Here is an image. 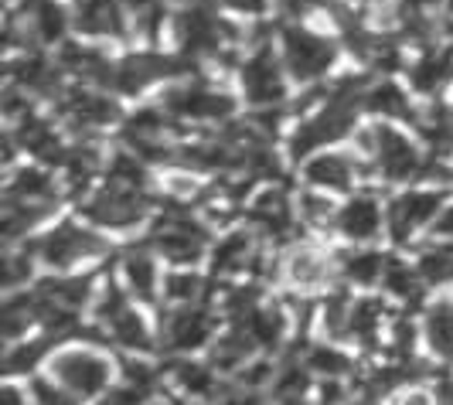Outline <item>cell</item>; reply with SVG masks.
<instances>
[{
    "label": "cell",
    "instance_id": "6da1fadb",
    "mask_svg": "<svg viewBox=\"0 0 453 405\" xmlns=\"http://www.w3.org/2000/svg\"><path fill=\"white\" fill-rule=\"evenodd\" d=\"M174 38L184 58H222L235 45V27L219 18L208 4H184L174 14Z\"/></svg>",
    "mask_w": 453,
    "mask_h": 405
},
{
    "label": "cell",
    "instance_id": "7a4b0ae2",
    "mask_svg": "<svg viewBox=\"0 0 453 405\" xmlns=\"http://www.w3.org/2000/svg\"><path fill=\"white\" fill-rule=\"evenodd\" d=\"M72 27V14L58 0H24L21 11L7 18V42L11 45H62Z\"/></svg>",
    "mask_w": 453,
    "mask_h": 405
},
{
    "label": "cell",
    "instance_id": "3957f363",
    "mask_svg": "<svg viewBox=\"0 0 453 405\" xmlns=\"http://www.w3.org/2000/svg\"><path fill=\"white\" fill-rule=\"evenodd\" d=\"M283 68L290 72V79L296 82H318L320 75H327V68L334 65L338 48L331 38H324L318 31L307 27H283Z\"/></svg>",
    "mask_w": 453,
    "mask_h": 405
},
{
    "label": "cell",
    "instance_id": "277c9868",
    "mask_svg": "<svg viewBox=\"0 0 453 405\" xmlns=\"http://www.w3.org/2000/svg\"><path fill=\"white\" fill-rule=\"evenodd\" d=\"M362 143H365V150L375 157L379 174H386L388 180H412L426 171L419 150L409 143V136L399 134V130L388 126V123H375L372 130H365Z\"/></svg>",
    "mask_w": 453,
    "mask_h": 405
},
{
    "label": "cell",
    "instance_id": "5b68a950",
    "mask_svg": "<svg viewBox=\"0 0 453 405\" xmlns=\"http://www.w3.org/2000/svg\"><path fill=\"white\" fill-rule=\"evenodd\" d=\"M164 110L174 119H195V123H222L235 113V99L222 89H211L204 82H184L164 96Z\"/></svg>",
    "mask_w": 453,
    "mask_h": 405
},
{
    "label": "cell",
    "instance_id": "8992f818",
    "mask_svg": "<svg viewBox=\"0 0 453 405\" xmlns=\"http://www.w3.org/2000/svg\"><path fill=\"white\" fill-rule=\"evenodd\" d=\"M188 58H171V55H157V51H136V55H127L116 62L113 72V92L119 96H136L154 82H164V79H178L188 72Z\"/></svg>",
    "mask_w": 453,
    "mask_h": 405
},
{
    "label": "cell",
    "instance_id": "52a82bcc",
    "mask_svg": "<svg viewBox=\"0 0 453 405\" xmlns=\"http://www.w3.org/2000/svg\"><path fill=\"white\" fill-rule=\"evenodd\" d=\"M242 92L252 106L259 110H273V103H283L287 99V79H283V65L280 58L273 55V48L266 42H259L256 51L242 62Z\"/></svg>",
    "mask_w": 453,
    "mask_h": 405
},
{
    "label": "cell",
    "instance_id": "ba28073f",
    "mask_svg": "<svg viewBox=\"0 0 453 405\" xmlns=\"http://www.w3.org/2000/svg\"><path fill=\"white\" fill-rule=\"evenodd\" d=\"M150 242L157 246L160 256H167L174 263H195L204 252V246H208V232H204V225L191 222V211L171 208L164 215V222L154 228Z\"/></svg>",
    "mask_w": 453,
    "mask_h": 405
},
{
    "label": "cell",
    "instance_id": "9c48e42d",
    "mask_svg": "<svg viewBox=\"0 0 453 405\" xmlns=\"http://www.w3.org/2000/svg\"><path fill=\"white\" fill-rule=\"evenodd\" d=\"M82 215L89 218L92 225L130 228L147 215V202H143L140 191H127V187L106 184L99 195H92L89 202L82 204Z\"/></svg>",
    "mask_w": 453,
    "mask_h": 405
},
{
    "label": "cell",
    "instance_id": "30bf717a",
    "mask_svg": "<svg viewBox=\"0 0 453 405\" xmlns=\"http://www.w3.org/2000/svg\"><path fill=\"white\" fill-rule=\"evenodd\" d=\"M51 371L75 395H96V392H103L110 385V361L103 355H96V351H86V348L62 351L58 358L51 361Z\"/></svg>",
    "mask_w": 453,
    "mask_h": 405
},
{
    "label": "cell",
    "instance_id": "8fae6325",
    "mask_svg": "<svg viewBox=\"0 0 453 405\" xmlns=\"http://www.w3.org/2000/svg\"><path fill=\"white\" fill-rule=\"evenodd\" d=\"M127 7L123 0H75L72 4V27L86 38H127L130 24H127Z\"/></svg>",
    "mask_w": 453,
    "mask_h": 405
},
{
    "label": "cell",
    "instance_id": "7c38bea8",
    "mask_svg": "<svg viewBox=\"0 0 453 405\" xmlns=\"http://www.w3.org/2000/svg\"><path fill=\"white\" fill-rule=\"evenodd\" d=\"M38 248H42V259L48 266L68 270V266H75V263H82L89 256H99L106 246H103V239L96 232H86L79 225H58L55 232H48Z\"/></svg>",
    "mask_w": 453,
    "mask_h": 405
},
{
    "label": "cell",
    "instance_id": "4fadbf2b",
    "mask_svg": "<svg viewBox=\"0 0 453 405\" xmlns=\"http://www.w3.org/2000/svg\"><path fill=\"white\" fill-rule=\"evenodd\" d=\"M58 113L65 116L72 130H103L119 119V106L103 92L65 89L58 96Z\"/></svg>",
    "mask_w": 453,
    "mask_h": 405
},
{
    "label": "cell",
    "instance_id": "5bb4252c",
    "mask_svg": "<svg viewBox=\"0 0 453 405\" xmlns=\"http://www.w3.org/2000/svg\"><path fill=\"white\" fill-rule=\"evenodd\" d=\"M440 208H443V198L436 191H409L403 198H395L392 208H388V232H392V239L403 246L416 228L430 225L433 218L440 215Z\"/></svg>",
    "mask_w": 453,
    "mask_h": 405
},
{
    "label": "cell",
    "instance_id": "9a60e30c",
    "mask_svg": "<svg viewBox=\"0 0 453 405\" xmlns=\"http://www.w3.org/2000/svg\"><path fill=\"white\" fill-rule=\"evenodd\" d=\"M58 65H62V72H72V75H75V79H82V82L103 86V89H113L116 62H110V58H106V55H103L99 48L82 45V42L62 45Z\"/></svg>",
    "mask_w": 453,
    "mask_h": 405
},
{
    "label": "cell",
    "instance_id": "2e32d148",
    "mask_svg": "<svg viewBox=\"0 0 453 405\" xmlns=\"http://www.w3.org/2000/svg\"><path fill=\"white\" fill-rule=\"evenodd\" d=\"M409 72V86L416 92H440L447 86V79L453 75V51L450 48H436L426 45L423 55L406 68Z\"/></svg>",
    "mask_w": 453,
    "mask_h": 405
},
{
    "label": "cell",
    "instance_id": "e0dca14e",
    "mask_svg": "<svg viewBox=\"0 0 453 405\" xmlns=\"http://www.w3.org/2000/svg\"><path fill=\"white\" fill-rule=\"evenodd\" d=\"M355 174H358V164L348 154H318L303 164L307 184L324 187V191H348Z\"/></svg>",
    "mask_w": 453,
    "mask_h": 405
},
{
    "label": "cell",
    "instance_id": "ac0fdd59",
    "mask_svg": "<svg viewBox=\"0 0 453 405\" xmlns=\"http://www.w3.org/2000/svg\"><path fill=\"white\" fill-rule=\"evenodd\" d=\"M164 338H167V344L174 351H195V348H202L204 340L211 338V317L204 314V310L184 307V310L167 317Z\"/></svg>",
    "mask_w": 453,
    "mask_h": 405
},
{
    "label": "cell",
    "instance_id": "d6986e66",
    "mask_svg": "<svg viewBox=\"0 0 453 405\" xmlns=\"http://www.w3.org/2000/svg\"><path fill=\"white\" fill-rule=\"evenodd\" d=\"M250 222L256 228H263L273 239H287L290 228H294V211L287 204V195L283 191H266L259 195L250 208Z\"/></svg>",
    "mask_w": 453,
    "mask_h": 405
},
{
    "label": "cell",
    "instance_id": "ffe728a7",
    "mask_svg": "<svg viewBox=\"0 0 453 405\" xmlns=\"http://www.w3.org/2000/svg\"><path fill=\"white\" fill-rule=\"evenodd\" d=\"M379 225H382V211H379L375 198H351V202L338 211V228L348 239H355V242L375 239V235H379Z\"/></svg>",
    "mask_w": 453,
    "mask_h": 405
},
{
    "label": "cell",
    "instance_id": "44dd1931",
    "mask_svg": "<svg viewBox=\"0 0 453 405\" xmlns=\"http://www.w3.org/2000/svg\"><path fill=\"white\" fill-rule=\"evenodd\" d=\"M365 110L382 116V119H412V106H409L406 89L395 86V82H388V79L365 89Z\"/></svg>",
    "mask_w": 453,
    "mask_h": 405
},
{
    "label": "cell",
    "instance_id": "7402d4cb",
    "mask_svg": "<svg viewBox=\"0 0 453 405\" xmlns=\"http://www.w3.org/2000/svg\"><path fill=\"white\" fill-rule=\"evenodd\" d=\"M92 276H79V279H45V283H38V296H45L51 303H58V307H65V310H79L86 300L92 296Z\"/></svg>",
    "mask_w": 453,
    "mask_h": 405
},
{
    "label": "cell",
    "instance_id": "603a6c76",
    "mask_svg": "<svg viewBox=\"0 0 453 405\" xmlns=\"http://www.w3.org/2000/svg\"><path fill=\"white\" fill-rule=\"evenodd\" d=\"M252 259H256V252H252V235L246 232H235V235H228L222 239L219 246H215V270L219 272H239L252 266Z\"/></svg>",
    "mask_w": 453,
    "mask_h": 405
},
{
    "label": "cell",
    "instance_id": "cb8c5ba5",
    "mask_svg": "<svg viewBox=\"0 0 453 405\" xmlns=\"http://www.w3.org/2000/svg\"><path fill=\"white\" fill-rule=\"evenodd\" d=\"M7 198L31 204H55V180L48 178L45 171H21L11 184Z\"/></svg>",
    "mask_w": 453,
    "mask_h": 405
},
{
    "label": "cell",
    "instance_id": "d4e9b609",
    "mask_svg": "<svg viewBox=\"0 0 453 405\" xmlns=\"http://www.w3.org/2000/svg\"><path fill=\"white\" fill-rule=\"evenodd\" d=\"M123 272H127V283H130V293H136L140 300H154V293H157V266H154V259L150 256H143V252H130L127 256V263H123Z\"/></svg>",
    "mask_w": 453,
    "mask_h": 405
},
{
    "label": "cell",
    "instance_id": "484cf974",
    "mask_svg": "<svg viewBox=\"0 0 453 405\" xmlns=\"http://www.w3.org/2000/svg\"><path fill=\"white\" fill-rule=\"evenodd\" d=\"M110 334H113V340L119 348H130V351H150L154 348L147 324L134 310H123L116 320H110Z\"/></svg>",
    "mask_w": 453,
    "mask_h": 405
},
{
    "label": "cell",
    "instance_id": "4316f807",
    "mask_svg": "<svg viewBox=\"0 0 453 405\" xmlns=\"http://www.w3.org/2000/svg\"><path fill=\"white\" fill-rule=\"evenodd\" d=\"M338 266L351 283H375L386 272V256H379V252H341Z\"/></svg>",
    "mask_w": 453,
    "mask_h": 405
},
{
    "label": "cell",
    "instance_id": "83f0119b",
    "mask_svg": "<svg viewBox=\"0 0 453 405\" xmlns=\"http://www.w3.org/2000/svg\"><path fill=\"white\" fill-rule=\"evenodd\" d=\"M242 324L250 327V334L256 338L259 348H276V344L283 340V331H287L283 314H280V310H266V307H256Z\"/></svg>",
    "mask_w": 453,
    "mask_h": 405
},
{
    "label": "cell",
    "instance_id": "f1b7e54d",
    "mask_svg": "<svg viewBox=\"0 0 453 405\" xmlns=\"http://www.w3.org/2000/svg\"><path fill=\"white\" fill-rule=\"evenodd\" d=\"M426 338L440 358L453 361V303H440L426 317Z\"/></svg>",
    "mask_w": 453,
    "mask_h": 405
},
{
    "label": "cell",
    "instance_id": "f546056e",
    "mask_svg": "<svg viewBox=\"0 0 453 405\" xmlns=\"http://www.w3.org/2000/svg\"><path fill=\"white\" fill-rule=\"evenodd\" d=\"M331 276V266L320 252H311V248H300L294 259H290V279L300 283V287H318Z\"/></svg>",
    "mask_w": 453,
    "mask_h": 405
},
{
    "label": "cell",
    "instance_id": "4dcf8cb0",
    "mask_svg": "<svg viewBox=\"0 0 453 405\" xmlns=\"http://www.w3.org/2000/svg\"><path fill=\"white\" fill-rule=\"evenodd\" d=\"M127 14L134 18L136 31L147 38H157V31L164 27V0H123Z\"/></svg>",
    "mask_w": 453,
    "mask_h": 405
},
{
    "label": "cell",
    "instance_id": "1f68e13d",
    "mask_svg": "<svg viewBox=\"0 0 453 405\" xmlns=\"http://www.w3.org/2000/svg\"><path fill=\"white\" fill-rule=\"evenodd\" d=\"M110 184L116 187H127V191H147V174H143V164L136 160V154H116L110 164Z\"/></svg>",
    "mask_w": 453,
    "mask_h": 405
},
{
    "label": "cell",
    "instance_id": "d6a6232c",
    "mask_svg": "<svg viewBox=\"0 0 453 405\" xmlns=\"http://www.w3.org/2000/svg\"><path fill=\"white\" fill-rule=\"evenodd\" d=\"M382 324V303L379 300H362V303H351V317H348V334L362 340H372L375 331Z\"/></svg>",
    "mask_w": 453,
    "mask_h": 405
},
{
    "label": "cell",
    "instance_id": "836d02e7",
    "mask_svg": "<svg viewBox=\"0 0 453 405\" xmlns=\"http://www.w3.org/2000/svg\"><path fill=\"white\" fill-rule=\"evenodd\" d=\"M419 276L426 283H447L453 279V246L430 248L419 256Z\"/></svg>",
    "mask_w": 453,
    "mask_h": 405
},
{
    "label": "cell",
    "instance_id": "e575fe53",
    "mask_svg": "<svg viewBox=\"0 0 453 405\" xmlns=\"http://www.w3.org/2000/svg\"><path fill=\"white\" fill-rule=\"evenodd\" d=\"M382 283L388 287V293L403 296V300H419V287H416V276L406 263H386V272H382Z\"/></svg>",
    "mask_w": 453,
    "mask_h": 405
},
{
    "label": "cell",
    "instance_id": "d590c367",
    "mask_svg": "<svg viewBox=\"0 0 453 405\" xmlns=\"http://www.w3.org/2000/svg\"><path fill=\"white\" fill-rule=\"evenodd\" d=\"M307 368H311V371H320V375H327V378H338V375H344V371L351 368V361L344 358V355H338L334 348H311Z\"/></svg>",
    "mask_w": 453,
    "mask_h": 405
},
{
    "label": "cell",
    "instance_id": "8d00e7d4",
    "mask_svg": "<svg viewBox=\"0 0 453 405\" xmlns=\"http://www.w3.org/2000/svg\"><path fill=\"white\" fill-rule=\"evenodd\" d=\"M48 340H35V344H14L11 348V355L4 358V371H27V368H35L38 364V358L48 351Z\"/></svg>",
    "mask_w": 453,
    "mask_h": 405
},
{
    "label": "cell",
    "instance_id": "74e56055",
    "mask_svg": "<svg viewBox=\"0 0 453 405\" xmlns=\"http://www.w3.org/2000/svg\"><path fill=\"white\" fill-rule=\"evenodd\" d=\"M178 382L191 395H211L215 392V378L204 364H178Z\"/></svg>",
    "mask_w": 453,
    "mask_h": 405
},
{
    "label": "cell",
    "instance_id": "f35d334b",
    "mask_svg": "<svg viewBox=\"0 0 453 405\" xmlns=\"http://www.w3.org/2000/svg\"><path fill=\"white\" fill-rule=\"evenodd\" d=\"M31 395H35V402L38 405H79V395L65 388V385L58 382H45V378H35L31 382Z\"/></svg>",
    "mask_w": 453,
    "mask_h": 405
},
{
    "label": "cell",
    "instance_id": "ab89813d",
    "mask_svg": "<svg viewBox=\"0 0 453 405\" xmlns=\"http://www.w3.org/2000/svg\"><path fill=\"white\" fill-rule=\"evenodd\" d=\"M202 287L204 283L198 276H191V272H174V276H167L164 293H167L171 300H178V303H191V300L202 296Z\"/></svg>",
    "mask_w": 453,
    "mask_h": 405
},
{
    "label": "cell",
    "instance_id": "60d3db41",
    "mask_svg": "<svg viewBox=\"0 0 453 405\" xmlns=\"http://www.w3.org/2000/svg\"><path fill=\"white\" fill-rule=\"evenodd\" d=\"M256 307H259V290H256V287H235V290L228 293V300H226L228 314L242 317V320H246Z\"/></svg>",
    "mask_w": 453,
    "mask_h": 405
},
{
    "label": "cell",
    "instance_id": "b9f144b4",
    "mask_svg": "<svg viewBox=\"0 0 453 405\" xmlns=\"http://www.w3.org/2000/svg\"><path fill=\"white\" fill-rule=\"evenodd\" d=\"M303 388H307V371L296 368V364H287V368L280 371V378H276V395H280V399H296Z\"/></svg>",
    "mask_w": 453,
    "mask_h": 405
},
{
    "label": "cell",
    "instance_id": "7bdbcfd3",
    "mask_svg": "<svg viewBox=\"0 0 453 405\" xmlns=\"http://www.w3.org/2000/svg\"><path fill=\"white\" fill-rule=\"evenodd\" d=\"M123 310H130V307H127V293L110 283L106 293H103V303H99V320H106V324H110V320H116Z\"/></svg>",
    "mask_w": 453,
    "mask_h": 405
},
{
    "label": "cell",
    "instance_id": "ee69618b",
    "mask_svg": "<svg viewBox=\"0 0 453 405\" xmlns=\"http://www.w3.org/2000/svg\"><path fill=\"white\" fill-rule=\"evenodd\" d=\"M300 211H303V218H311V222H318V225H324V222H331V202L327 198H318V195H303L300 198Z\"/></svg>",
    "mask_w": 453,
    "mask_h": 405
},
{
    "label": "cell",
    "instance_id": "f6af8a7d",
    "mask_svg": "<svg viewBox=\"0 0 453 405\" xmlns=\"http://www.w3.org/2000/svg\"><path fill=\"white\" fill-rule=\"evenodd\" d=\"M392 340H395V344H392V348H395V355H403V358L412 355V324H409L406 317H403V320H395V327H392Z\"/></svg>",
    "mask_w": 453,
    "mask_h": 405
},
{
    "label": "cell",
    "instance_id": "bcb514c9",
    "mask_svg": "<svg viewBox=\"0 0 453 405\" xmlns=\"http://www.w3.org/2000/svg\"><path fill=\"white\" fill-rule=\"evenodd\" d=\"M331 0H276V7L287 14V18H303L307 11H314V7H327Z\"/></svg>",
    "mask_w": 453,
    "mask_h": 405
},
{
    "label": "cell",
    "instance_id": "7dc6e473",
    "mask_svg": "<svg viewBox=\"0 0 453 405\" xmlns=\"http://www.w3.org/2000/svg\"><path fill=\"white\" fill-rule=\"evenodd\" d=\"M226 11H235V14H250V18H256V14H263L266 7H270V0H219Z\"/></svg>",
    "mask_w": 453,
    "mask_h": 405
},
{
    "label": "cell",
    "instance_id": "c3c4849f",
    "mask_svg": "<svg viewBox=\"0 0 453 405\" xmlns=\"http://www.w3.org/2000/svg\"><path fill=\"white\" fill-rule=\"evenodd\" d=\"M4 266H7V287H18L21 279H27V272H31V266L27 263H21V256H11V259H4Z\"/></svg>",
    "mask_w": 453,
    "mask_h": 405
},
{
    "label": "cell",
    "instance_id": "681fc988",
    "mask_svg": "<svg viewBox=\"0 0 453 405\" xmlns=\"http://www.w3.org/2000/svg\"><path fill=\"white\" fill-rule=\"evenodd\" d=\"M433 232L443 235V239H453V204H443L440 215L433 218Z\"/></svg>",
    "mask_w": 453,
    "mask_h": 405
},
{
    "label": "cell",
    "instance_id": "f907efd6",
    "mask_svg": "<svg viewBox=\"0 0 453 405\" xmlns=\"http://www.w3.org/2000/svg\"><path fill=\"white\" fill-rule=\"evenodd\" d=\"M440 34H447L453 42V0H447V4L440 7Z\"/></svg>",
    "mask_w": 453,
    "mask_h": 405
},
{
    "label": "cell",
    "instance_id": "816d5d0a",
    "mask_svg": "<svg viewBox=\"0 0 453 405\" xmlns=\"http://www.w3.org/2000/svg\"><path fill=\"white\" fill-rule=\"evenodd\" d=\"M222 405H263V399L256 392H235V395H226Z\"/></svg>",
    "mask_w": 453,
    "mask_h": 405
},
{
    "label": "cell",
    "instance_id": "f5cc1de1",
    "mask_svg": "<svg viewBox=\"0 0 453 405\" xmlns=\"http://www.w3.org/2000/svg\"><path fill=\"white\" fill-rule=\"evenodd\" d=\"M436 405H453V382H440L436 385V395H433Z\"/></svg>",
    "mask_w": 453,
    "mask_h": 405
},
{
    "label": "cell",
    "instance_id": "db71d44e",
    "mask_svg": "<svg viewBox=\"0 0 453 405\" xmlns=\"http://www.w3.org/2000/svg\"><path fill=\"white\" fill-rule=\"evenodd\" d=\"M338 402H341L338 385H324V388H320V405H338Z\"/></svg>",
    "mask_w": 453,
    "mask_h": 405
},
{
    "label": "cell",
    "instance_id": "11a10c76",
    "mask_svg": "<svg viewBox=\"0 0 453 405\" xmlns=\"http://www.w3.org/2000/svg\"><path fill=\"white\" fill-rule=\"evenodd\" d=\"M399 405H436V402H433L430 395H423V392H409V395H403Z\"/></svg>",
    "mask_w": 453,
    "mask_h": 405
},
{
    "label": "cell",
    "instance_id": "9f6ffc18",
    "mask_svg": "<svg viewBox=\"0 0 453 405\" xmlns=\"http://www.w3.org/2000/svg\"><path fill=\"white\" fill-rule=\"evenodd\" d=\"M0 405H24V402L14 388H7V392H4V399H0Z\"/></svg>",
    "mask_w": 453,
    "mask_h": 405
},
{
    "label": "cell",
    "instance_id": "6f0895ef",
    "mask_svg": "<svg viewBox=\"0 0 453 405\" xmlns=\"http://www.w3.org/2000/svg\"><path fill=\"white\" fill-rule=\"evenodd\" d=\"M450 178H453V174H450Z\"/></svg>",
    "mask_w": 453,
    "mask_h": 405
}]
</instances>
